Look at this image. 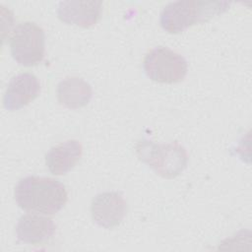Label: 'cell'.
Returning a JSON list of instances; mask_svg holds the SVG:
<instances>
[{
  "instance_id": "1",
  "label": "cell",
  "mask_w": 252,
  "mask_h": 252,
  "mask_svg": "<svg viewBox=\"0 0 252 252\" xmlns=\"http://www.w3.org/2000/svg\"><path fill=\"white\" fill-rule=\"evenodd\" d=\"M14 196L21 209L45 216L58 213L68 200L66 188L60 181L40 176L22 178L15 187Z\"/></svg>"
},
{
  "instance_id": "2",
  "label": "cell",
  "mask_w": 252,
  "mask_h": 252,
  "mask_svg": "<svg viewBox=\"0 0 252 252\" xmlns=\"http://www.w3.org/2000/svg\"><path fill=\"white\" fill-rule=\"evenodd\" d=\"M230 2L179 0L168 3L160 13V26L169 33H179L191 26L209 21L228 10Z\"/></svg>"
},
{
  "instance_id": "3",
  "label": "cell",
  "mask_w": 252,
  "mask_h": 252,
  "mask_svg": "<svg viewBox=\"0 0 252 252\" xmlns=\"http://www.w3.org/2000/svg\"><path fill=\"white\" fill-rule=\"evenodd\" d=\"M135 151L143 162L164 178L178 176L188 162L187 152L178 142L157 144L143 139L137 142Z\"/></svg>"
},
{
  "instance_id": "4",
  "label": "cell",
  "mask_w": 252,
  "mask_h": 252,
  "mask_svg": "<svg viewBox=\"0 0 252 252\" xmlns=\"http://www.w3.org/2000/svg\"><path fill=\"white\" fill-rule=\"evenodd\" d=\"M44 32L33 22H23L16 26L10 38L13 58L22 66L37 65L44 57Z\"/></svg>"
},
{
  "instance_id": "5",
  "label": "cell",
  "mask_w": 252,
  "mask_h": 252,
  "mask_svg": "<svg viewBox=\"0 0 252 252\" xmlns=\"http://www.w3.org/2000/svg\"><path fill=\"white\" fill-rule=\"evenodd\" d=\"M143 66L151 80L162 84L181 82L188 70L187 62L182 55L163 46L149 51L144 58Z\"/></svg>"
},
{
  "instance_id": "6",
  "label": "cell",
  "mask_w": 252,
  "mask_h": 252,
  "mask_svg": "<svg viewBox=\"0 0 252 252\" xmlns=\"http://www.w3.org/2000/svg\"><path fill=\"white\" fill-rule=\"evenodd\" d=\"M127 211V204L123 196L114 191L97 194L91 203L93 220L100 227L111 229L118 226Z\"/></svg>"
},
{
  "instance_id": "7",
  "label": "cell",
  "mask_w": 252,
  "mask_h": 252,
  "mask_svg": "<svg viewBox=\"0 0 252 252\" xmlns=\"http://www.w3.org/2000/svg\"><path fill=\"white\" fill-rule=\"evenodd\" d=\"M40 84L32 73H22L14 76L5 91L3 105L7 110H18L38 96Z\"/></svg>"
},
{
  "instance_id": "8",
  "label": "cell",
  "mask_w": 252,
  "mask_h": 252,
  "mask_svg": "<svg viewBox=\"0 0 252 252\" xmlns=\"http://www.w3.org/2000/svg\"><path fill=\"white\" fill-rule=\"evenodd\" d=\"M102 10L101 1H61L58 4V18L69 25L90 28L97 23Z\"/></svg>"
},
{
  "instance_id": "9",
  "label": "cell",
  "mask_w": 252,
  "mask_h": 252,
  "mask_svg": "<svg viewBox=\"0 0 252 252\" xmlns=\"http://www.w3.org/2000/svg\"><path fill=\"white\" fill-rule=\"evenodd\" d=\"M55 229L56 225L52 219L36 213L22 216L16 225L18 239L29 244H40L49 240Z\"/></svg>"
},
{
  "instance_id": "10",
  "label": "cell",
  "mask_w": 252,
  "mask_h": 252,
  "mask_svg": "<svg viewBox=\"0 0 252 252\" xmlns=\"http://www.w3.org/2000/svg\"><path fill=\"white\" fill-rule=\"evenodd\" d=\"M82 154L83 147L79 141L67 140L49 150L45 156V163L52 174H66L79 162Z\"/></svg>"
},
{
  "instance_id": "11",
  "label": "cell",
  "mask_w": 252,
  "mask_h": 252,
  "mask_svg": "<svg viewBox=\"0 0 252 252\" xmlns=\"http://www.w3.org/2000/svg\"><path fill=\"white\" fill-rule=\"evenodd\" d=\"M59 103L70 109L86 106L93 96L92 87L79 77H67L62 80L56 90Z\"/></svg>"
}]
</instances>
